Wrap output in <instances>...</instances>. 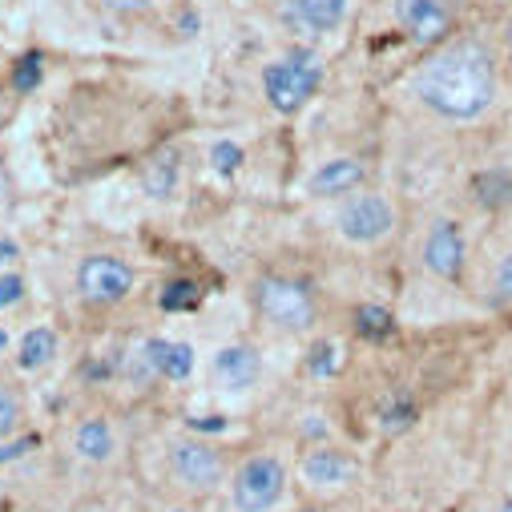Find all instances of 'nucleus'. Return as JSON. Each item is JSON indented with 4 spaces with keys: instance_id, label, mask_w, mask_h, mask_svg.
Masks as SVG:
<instances>
[{
    "instance_id": "9",
    "label": "nucleus",
    "mask_w": 512,
    "mask_h": 512,
    "mask_svg": "<svg viewBox=\"0 0 512 512\" xmlns=\"http://www.w3.org/2000/svg\"><path fill=\"white\" fill-rule=\"evenodd\" d=\"M170 472H174L186 488L206 492V488H214V484L222 480V456H218L210 444H202V440H186V444H174V452H170Z\"/></svg>"
},
{
    "instance_id": "31",
    "label": "nucleus",
    "mask_w": 512,
    "mask_h": 512,
    "mask_svg": "<svg viewBox=\"0 0 512 512\" xmlns=\"http://www.w3.org/2000/svg\"><path fill=\"white\" fill-rule=\"evenodd\" d=\"M5 343H9V335H5V327H0V351H5Z\"/></svg>"
},
{
    "instance_id": "27",
    "label": "nucleus",
    "mask_w": 512,
    "mask_h": 512,
    "mask_svg": "<svg viewBox=\"0 0 512 512\" xmlns=\"http://www.w3.org/2000/svg\"><path fill=\"white\" fill-rule=\"evenodd\" d=\"M25 295V279L21 275H0V307H13Z\"/></svg>"
},
{
    "instance_id": "22",
    "label": "nucleus",
    "mask_w": 512,
    "mask_h": 512,
    "mask_svg": "<svg viewBox=\"0 0 512 512\" xmlns=\"http://www.w3.org/2000/svg\"><path fill=\"white\" fill-rule=\"evenodd\" d=\"M41 73H45L41 53H29V57L17 61V69H13V85H17L21 93H33V89L41 85Z\"/></svg>"
},
{
    "instance_id": "11",
    "label": "nucleus",
    "mask_w": 512,
    "mask_h": 512,
    "mask_svg": "<svg viewBox=\"0 0 512 512\" xmlns=\"http://www.w3.org/2000/svg\"><path fill=\"white\" fill-rule=\"evenodd\" d=\"M363 182H367V166L359 158H331L311 174L307 190L315 198H347V194L363 190Z\"/></svg>"
},
{
    "instance_id": "20",
    "label": "nucleus",
    "mask_w": 512,
    "mask_h": 512,
    "mask_svg": "<svg viewBox=\"0 0 512 512\" xmlns=\"http://www.w3.org/2000/svg\"><path fill=\"white\" fill-rule=\"evenodd\" d=\"M73 448H77V456H85V460H109V452H113V432H109V424H105V420H85V424L77 428V436H73Z\"/></svg>"
},
{
    "instance_id": "29",
    "label": "nucleus",
    "mask_w": 512,
    "mask_h": 512,
    "mask_svg": "<svg viewBox=\"0 0 512 512\" xmlns=\"http://www.w3.org/2000/svg\"><path fill=\"white\" fill-rule=\"evenodd\" d=\"M101 5H109V9H121V13H138V9L154 5V0H101Z\"/></svg>"
},
{
    "instance_id": "32",
    "label": "nucleus",
    "mask_w": 512,
    "mask_h": 512,
    "mask_svg": "<svg viewBox=\"0 0 512 512\" xmlns=\"http://www.w3.org/2000/svg\"><path fill=\"white\" fill-rule=\"evenodd\" d=\"M500 512H512V496H508V500H504V504H500Z\"/></svg>"
},
{
    "instance_id": "13",
    "label": "nucleus",
    "mask_w": 512,
    "mask_h": 512,
    "mask_svg": "<svg viewBox=\"0 0 512 512\" xmlns=\"http://www.w3.org/2000/svg\"><path fill=\"white\" fill-rule=\"evenodd\" d=\"M472 202L480 214H492V218L512 214V170L508 166H484L472 178Z\"/></svg>"
},
{
    "instance_id": "6",
    "label": "nucleus",
    "mask_w": 512,
    "mask_h": 512,
    "mask_svg": "<svg viewBox=\"0 0 512 512\" xmlns=\"http://www.w3.org/2000/svg\"><path fill=\"white\" fill-rule=\"evenodd\" d=\"M460 13H464V0H392L396 25L416 45H428V49L460 33Z\"/></svg>"
},
{
    "instance_id": "8",
    "label": "nucleus",
    "mask_w": 512,
    "mask_h": 512,
    "mask_svg": "<svg viewBox=\"0 0 512 512\" xmlns=\"http://www.w3.org/2000/svg\"><path fill=\"white\" fill-rule=\"evenodd\" d=\"M77 291L85 303H121L134 291V267L117 254H89L77 267Z\"/></svg>"
},
{
    "instance_id": "2",
    "label": "nucleus",
    "mask_w": 512,
    "mask_h": 512,
    "mask_svg": "<svg viewBox=\"0 0 512 512\" xmlns=\"http://www.w3.org/2000/svg\"><path fill=\"white\" fill-rule=\"evenodd\" d=\"M420 263L432 279L456 287L468 279V267H472V234H468V222L456 218V214H440L424 242H420Z\"/></svg>"
},
{
    "instance_id": "18",
    "label": "nucleus",
    "mask_w": 512,
    "mask_h": 512,
    "mask_svg": "<svg viewBox=\"0 0 512 512\" xmlns=\"http://www.w3.org/2000/svg\"><path fill=\"white\" fill-rule=\"evenodd\" d=\"M178 170H182L178 150L158 154V158L142 170V186H146V194H154V198H170V194H174V186H178Z\"/></svg>"
},
{
    "instance_id": "5",
    "label": "nucleus",
    "mask_w": 512,
    "mask_h": 512,
    "mask_svg": "<svg viewBox=\"0 0 512 512\" xmlns=\"http://www.w3.org/2000/svg\"><path fill=\"white\" fill-rule=\"evenodd\" d=\"M254 303H259L263 319L275 323L279 331H307L319 315L311 287L299 283V279H283V275L259 279V287H254Z\"/></svg>"
},
{
    "instance_id": "30",
    "label": "nucleus",
    "mask_w": 512,
    "mask_h": 512,
    "mask_svg": "<svg viewBox=\"0 0 512 512\" xmlns=\"http://www.w3.org/2000/svg\"><path fill=\"white\" fill-rule=\"evenodd\" d=\"M9 259H17V242H9L5 234H0V263H9Z\"/></svg>"
},
{
    "instance_id": "15",
    "label": "nucleus",
    "mask_w": 512,
    "mask_h": 512,
    "mask_svg": "<svg viewBox=\"0 0 512 512\" xmlns=\"http://www.w3.org/2000/svg\"><path fill=\"white\" fill-rule=\"evenodd\" d=\"M480 299H484V307H492V311H508V307H512V242L496 254V263L484 271V279H480Z\"/></svg>"
},
{
    "instance_id": "4",
    "label": "nucleus",
    "mask_w": 512,
    "mask_h": 512,
    "mask_svg": "<svg viewBox=\"0 0 512 512\" xmlns=\"http://www.w3.org/2000/svg\"><path fill=\"white\" fill-rule=\"evenodd\" d=\"M323 85V57L311 53V49H291L283 53L279 61H271L263 69V89H267V101L279 109V113H295L303 109L315 89Z\"/></svg>"
},
{
    "instance_id": "7",
    "label": "nucleus",
    "mask_w": 512,
    "mask_h": 512,
    "mask_svg": "<svg viewBox=\"0 0 512 512\" xmlns=\"http://www.w3.org/2000/svg\"><path fill=\"white\" fill-rule=\"evenodd\" d=\"M287 492V468L275 456H250L230 484L238 512H271Z\"/></svg>"
},
{
    "instance_id": "28",
    "label": "nucleus",
    "mask_w": 512,
    "mask_h": 512,
    "mask_svg": "<svg viewBox=\"0 0 512 512\" xmlns=\"http://www.w3.org/2000/svg\"><path fill=\"white\" fill-rule=\"evenodd\" d=\"M33 448V440H17V444H0V464H9V460H17L21 452H29Z\"/></svg>"
},
{
    "instance_id": "19",
    "label": "nucleus",
    "mask_w": 512,
    "mask_h": 512,
    "mask_svg": "<svg viewBox=\"0 0 512 512\" xmlns=\"http://www.w3.org/2000/svg\"><path fill=\"white\" fill-rule=\"evenodd\" d=\"M53 355H57V335H53L49 327H33V331H25V339H21L17 367H21V371H37V367H45Z\"/></svg>"
},
{
    "instance_id": "24",
    "label": "nucleus",
    "mask_w": 512,
    "mask_h": 512,
    "mask_svg": "<svg viewBox=\"0 0 512 512\" xmlns=\"http://www.w3.org/2000/svg\"><path fill=\"white\" fill-rule=\"evenodd\" d=\"M17 420H21V404H17V396L0 383V436H9L13 428H17Z\"/></svg>"
},
{
    "instance_id": "34",
    "label": "nucleus",
    "mask_w": 512,
    "mask_h": 512,
    "mask_svg": "<svg viewBox=\"0 0 512 512\" xmlns=\"http://www.w3.org/2000/svg\"><path fill=\"white\" fill-rule=\"evenodd\" d=\"M170 512H190V508H170Z\"/></svg>"
},
{
    "instance_id": "25",
    "label": "nucleus",
    "mask_w": 512,
    "mask_h": 512,
    "mask_svg": "<svg viewBox=\"0 0 512 512\" xmlns=\"http://www.w3.org/2000/svg\"><path fill=\"white\" fill-rule=\"evenodd\" d=\"M210 162H214V170H222V174H234V170L242 166V150H238L234 142H218V146L210 150Z\"/></svg>"
},
{
    "instance_id": "14",
    "label": "nucleus",
    "mask_w": 512,
    "mask_h": 512,
    "mask_svg": "<svg viewBox=\"0 0 512 512\" xmlns=\"http://www.w3.org/2000/svg\"><path fill=\"white\" fill-rule=\"evenodd\" d=\"M347 17V0H291V21L295 29L311 33V37H323V33H335Z\"/></svg>"
},
{
    "instance_id": "23",
    "label": "nucleus",
    "mask_w": 512,
    "mask_h": 512,
    "mask_svg": "<svg viewBox=\"0 0 512 512\" xmlns=\"http://www.w3.org/2000/svg\"><path fill=\"white\" fill-rule=\"evenodd\" d=\"M198 303V283H190V279H174L166 291H162V307L166 311H186V307H194Z\"/></svg>"
},
{
    "instance_id": "12",
    "label": "nucleus",
    "mask_w": 512,
    "mask_h": 512,
    "mask_svg": "<svg viewBox=\"0 0 512 512\" xmlns=\"http://www.w3.org/2000/svg\"><path fill=\"white\" fill-rule=\"evenodd\" d=\"M355 472H359L355 456H347V452H339L331 444H319V448H311L303 456V476L315 488H343V484L355 480Z\"/></svg>"
},
{
    "instance_id": "26",
    "label": "nucleus",
    "mask_w": 512,
    "mask_h": 512,
    "mask_svg": "<svg viewBox=\"0 0 512 512\" xmlns=\"http://www.w3.org/2000/svg\"><path fill=\"white\" fill-rule=\"evenodd\" d=\"M335 367H339V355H335L331 343H319V347L311 351V359H307V371H311V375H331Z\"/></svg>"
},
{
    "instance_id": "3",
    "label": "nucleus",
    "mask_w": 512,
    "mask_h": 512,
    "mask_svg": "<svg viewBox=\"0 0 512 512\" xmlns=\"http://www.w3.org/2000/svg\"><path fill=\"white\" fill-rule=\"evenodd\" d=\"M400 226V210L383 190H355L335 210V230L355 246H379L388 242Z\"/></svg>"
},
{
    "instance_id": "17",
    "label": "nucleus",
    "mask_w": 512,
    "mask_h": 512,
    "mask_svg": "<svg viewBox=\"0 0 512 512\" xmlns=\"http://www.w3.org/2000/svg\"><path fill=\"white\" fill-rule=\"evenodd\" d=\"M355 335H363L367 343H388L396 335V315L379 303H363L355 307Z\"/></svg>"
},
{
    "instance_id": "33",
    "label": "nucleus",
    "mask_w": 512,
    "mask_h": 512,
    "mask_svg": "<svg viewBox=\"0 0 512 512\" xmlns=\"http://www.w3.org/2000/svg\"><path fill=\"white\" fill-rule=\"evenodd\" d=\"M303 512H323V508H303Z\"/></svg>"
},
{
    "instance_id": "21",
    "label": "nucleus",
    "mask_w": 512,
    "mask_h": 512,
    "mask_svg": "<svg viewBox=\"0 0 512 512\" xmlns=\"http://www.w3.org/2000/svg\"><path fill=\"white\" fill-rule=\"evenodd\" d=\"M379 420H383V428H388V432H400V428H408L416 420V404L404 392H392L388 400L379 404Z\"/></svg>"
},
{
    "instance_id": "1",
    "label": "nucleus",
    "mask_w": 512,
    "mask_h": 512,
    "mask_svg": "<svg viewBox=\"0 0 512 512\" xmlns=\"http://www.w3.org/2000/svg\"><path fill=\"white\" fill-rule=\"evenodd\" d=\"M416 105L444 125H476L504 97V57L484 33H452L412 73Z\"/></svg>"
},
{
    "instance_id": "16",
    "label": "nucleus",
    "mask_w": 512,
    "mask_h": 512,
    "mask_svg": "<svg viewBox=\"0 0 512 512\" xmlns=\"http://www.w3.org/2000/svg\"><path fill=\"white\" fill-rule=\"evenodd\" d=\"M146 363L158 367L166 379H186V375L194 371V347H190V343L150 339V343H146Z\"/></svg>"
},
{
    "instance_id": "10",
    "label": "nucleus",
    "mask_w": 512,
    "mask_h": 512,
    "mask_svg": "<svg viewBox=\"0 0 512 512\" xmlns=\"http://www.w3.org/2000/svg\"><path fill=\"white\" fill-rule=\"evenodd\" d=\"M259 371H263V359H259V351L246 347V343L222 347V351L214 355V379H218V388H226V392H246V388H254Z\"/></svg>"
}]
</instances>
